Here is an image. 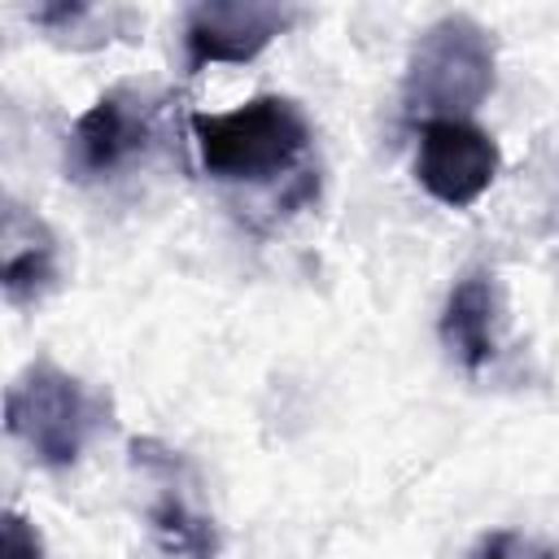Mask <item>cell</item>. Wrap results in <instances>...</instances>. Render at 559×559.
Wrapping results in <instances>:
<instances>
[{
	"label": "cell",
	"instance_id": "cell-9",
	"mask_svg": "<svg viewBox=\"0 0 559 559\" xmlns=\"http://www.w3.org/2000/svg\"><path fill=\"white\" fill-rule=\"evenodd\" d=\"M498 332H502V288L493 271L476 266L459 275L454 288L445 293L441 341L467 371H480L498 354Z\"/></svg>",
	"mask_w": 559,
	"mask_h": 559
},
{
	"label": "cell",
	"instance_id": "cell-4",
	"mask_svg": "<svg viewBox=\"0 0 559 559\" xmlns=\"http://www.w3.org/2000/svg\"><path fill=\"white\" fill-rule=\"evenodd\" d=\"M157 131V100L144 87L118 83L105 96H96L66 140V170L83 183L109 179L122 166H131Z\"/></svg>",
	"mask_w": 559,
	"mask_h": 559
},
{
	"label": "cell",
	"instance_id": "cell-10",
	"mask_svg": "<svg viewBox=\"0 0 559 559\" xmlns=\"http://www.w3.org/2000/svg\"><path fill=\"white\" fill-rule=\"evenodd\" d=\"M472 559H559L550 546H542L537 537H524V533H511V528H498L489 537H480L476 555Z\"/></svg>",
	"mask_w": 559,
	"mask_h": 559
},
{
	"label": "cell",
	"instance_id": "cell-6",
	"mask_svg": "<svg viewBox=\"0 0 559 559\" xmlns=\"http://www.w3.org/2000/svg\"><path fill=\"white\" fill-rule=\"evenodd\" d=\"M502 153L489 131H480L472 118H432L419 122V153H415V179L424 192L450 210L472 205L493 179H498Z\"/></svg>",
	"mask_w": 559,
	"mask_h": 559
},
{
	"label": "cell",
	"instance_id": "cell-5",
	"mask_svg": "<svg viewBox=\"0 0 559 559\" xmlns=\"http://www.w3.org/2000/svg\"><path fill=\"white\" fill-rule=\"evenodd\" d=\"M301 13L271 0H201L183 17V66L201 74L205 66H245L275 35H284Z\"/></svg>",
	"mask_w": 559,
	"mask_h": 559
},
{
	"label": "cell",
	"instance_id": "cell-1",
	"mask_svg": "<svg viewBox=\"0 0 559 559\" xmlns=\"http://www.w3.org/2000/svg\"><path fill=\"white\" fill-rule=\"evenodd\" d=\"M197 157L210 179L266 183L301 162L310 148V122L288 96H253L227 114H192Z\"/></svg>",
	"mask_w": 559,
	"mask_h": 559
},
{
	"label": "cell",
	"instance_id": "cell-7",
	"mask_svg": "<svg viewBox=\"0 0 559 559\" xmlns=\"http://www.w3.org/2000/svg\"><path fill=\"white\" fill-rule=\"evenodd\" d=\"M131 463L157 480V493L148 502V533L157 537V546L175 559H214L218 555V524L188 493L197 485V476L183 463V454L153 441V437H135Z\"/></svg>",
	"mask_w": 559,
	"mask_h": 559
},
{
	"label": "cell",
	"instance_id": "cell-11",
	"mask_svg": "<svg viewBox=\"0 0 559 559\" xmlns=\"http://www.w3.org/2000/svg\"><path fill=\"white\" fill-rule=\"evenodd\" d=\"M0 559H44V542L35 533V524L17 511H4V528H0Z\"/></svg>",
	"mask_w": 559,
	"mask_h": 559
},
{
	"label": "cell",
	"instance_id": "cell-3",
	"mask_svg": "<svg viewBox=\"0 0 559 559\" xmlns=\"http://www.w3.org/2000/svg\"><path fill=\"white\" fill-rule=\"evenodd\" d=\"M493 87V35L467 17L445 13L415 39L406 57L402 100L419 122L432 118H467Z\"/></svg>",
	"mask_w": 559,
	"mask_h": 559
},
{
	"label": "cell",
	"instance_id": "cell-2",
	"mask_svg": "<svg viewBox=\"0 0 559 559\" xmlns=\"http://www.w3.org/2000/svg\"><path fill=\"white\" fill-rule=\"evenodd\" d=\"M109 424V397L57 362H31L4 393V428L39 467H74Z\"/></svg>",
	"mask_w": 559,
	"mask_h": 559
},
{
	"label": "cell",
	"instance_id": "cell-8",
	"mask_svg": "<svg viewBox=\"0 0 559 559\" xmlns=\"http://www.w3.org/2000/svg\"><path fill=\"white\" fill-rule=\"evenodd\" d=\"M61 262H57V236L52 227L26 210L22 201H4L0 218V288L13 306H31L44 293L57 288Z\"/></svg>",
	"mask_w": 559,
	"mask_h": 559
}]
</instances>
